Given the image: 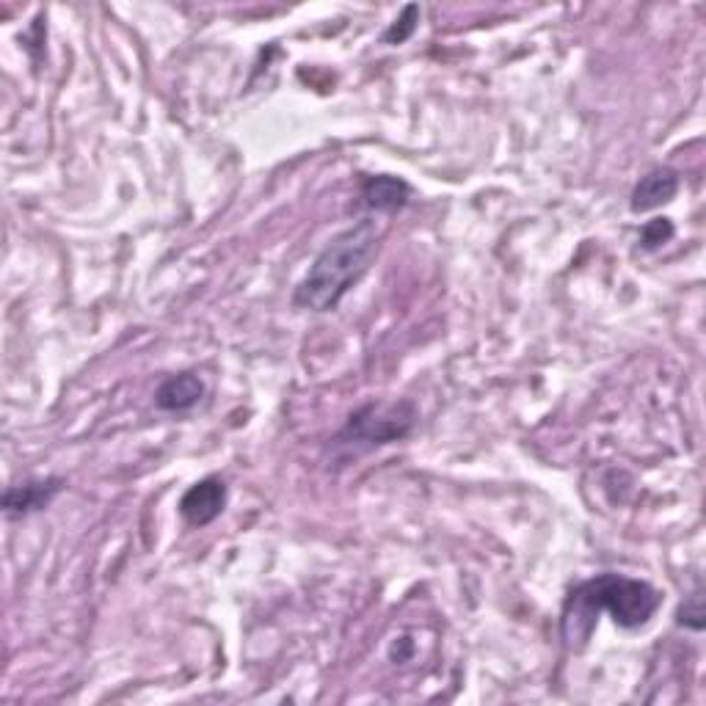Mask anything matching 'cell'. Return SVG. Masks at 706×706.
<instances>
[{"label": "cell", "mask_w": 706, "mask_h": 706, "mask_svg": "<svg viewBox=\"0 0 706 706\" xmlns=\"http://www.w3.org/2000/svg\"><path fill=\"white\" fill-rule=\"evenodd\" d=\"M378 243H382V227L373 219H362L360 224L340 232L318 254L312 268L296 287V296H293L296 307L309 309V312L337 309L345 293L367 274L378 252Z\"/></svg>", "instance_id": "6da1fadb"}, {"label": "cell", "mask_w": 706, "mask_h": 706, "mask_svg": "<svg viewBox=\"0 0 706 706\" xmlns=\"http://www.w3.org/2000/svg\"><path fill=\"white\" fill-rule=\"evenodd\" d=\"M660 602V591L651 588L643 580L602 574V577L583 583L569 596L566 618H563V638H566L569 643H574V640H588L591 627H594L599 610L610 613L618 627L638 629L651 621Z\"/></svg>", "instance_id": "7a4b0ae2"}, {"label": "cell", "mask_w": 706, "mask_h": 706, "mask_svg": "<svg viewBox=\"0 0 706 706\" xmlns=\"http://www.w3.org/2000/svg\"><path fill=\"white\" fill-rule=\"evenodd\" d=\"M417 409L409 400L395 404H367L360 411H353L348 426L342 428V444H389L404 439L415 428Z\"/></svg>", "instance_id": "3957f363"}, {"label": "cell", "mask_w": 706, "mask_h": 706, "mask_svg": "<svg viewBox=\"0 0 706 706\" xmlns=\"http://www.w3.org/2000/svg\"><path fill=\"white\" fill-rule=\"evenodd\" d=\"M227 505V486L219 477H205L188 488L180 499V514L188 525L205 527L221 516Z\"/></svg>", "instance_id": "277c9868"}, {"label": "cell", "mask_w": 706, "mask_h": 706, "mask_svg": "<svg viewBox=\"0 0 706 706\" xmlns=\"http://www.w3.org/2000/svg\"><path fill=\"white\" fill-rule=\"evenodd\" d=\"M64 481L58 477H47V481H25V483H14L3 492V510L9 516H25L34 514V510L47 508L53 499L62 494Z\"/></svg>", "instance_id": "5b68a950"}, {"label": "cell", "mask_w": 706, "mask_h": 706, "mask_svg": "<svg viewBox=\"0 0 706 706\" xmlns=\"http://www.w3.org/2000/svg\"><path fill=\"white\" fill-rule=\"evenodd\" d=\"M679 191V177L671 168H654L635 186L632 191V210L635 213H649V210L662 208L671 202Z\"/></svg>", "instance_id": "8992f818"}, {"label": "cell", "mask_w": 706, "mask_h": 706, "mask_svg": "<svg viewBox=\"0 0 706 706\" xmlns=\"http://www.w3.org/2000/svg\"><path fill=\"white\" fill-rule=\"evenodd\" d=\"M411 197L409 183H404L400 177H367L362 183V202L376 213H393V210L404 208Z\"/></svg>", "instance_id": "52a82bcc"}, {"label": "cell", "mask_w": 706, "mask_h": 706, "mask_svg": "<svg viewBox=\"0 0 706 706\" xmlns=\"http://www.w3.org/2000/svg\"><path fill=\"white\" fill-rule=\"evenodd\" d=\"M205 384L199 382L194 373H180V376H172L157 387L155 404L161 406L163 411H188L202 400Z\"/></svg>", "instance_id": "ba28073f"}, {"label": "cell", "mask_w": 706, "mask_h": 706, "mask_svg": "<svg viewBox=\"0 0 706 706\" xmlns=\"http://www.w3.org/2000/svg\"><path fill=\"white\" fill-rule=\"evenodd\" d=\"M417 23H420V9L406 7L404 14H400L398 20H395L393 29H389L387 34H384V42H387V45H400V42H406L411 34H415Z\"/></svg>", "instance_id": "9c48e42d"}, {"label": "cell", "mask_w": 706, "mask_h": 706, "mask_svg": "<svg viewBox=\"0 0 706 706\" xmlns=\"http://www.w3.org/2000/svg\"><path fill=\"white\" fill-rule=\"evenodd\" d=\"M679 624L690 629H704V596H701V591H693L687 596V602L679 610Z\"/></svg>", "instance_id": "30bf717a"}, {"label": "cell", "mask_w": 706, "mask_h": 706, "mask_svg": "<svg viewBox=\"0 0 706 706\" xmlns=\"http://www.w3.org/2000/svg\"><path fill=\"white\" fill-rule=\"evenodd\" d=\"M673 238V224L668 219H657L651 221V224L643 227V235H640V243H643V249H657L662 246L665 241H671Z\"/></svg>", "instance_id": "8fae6325"}]
</instances>
